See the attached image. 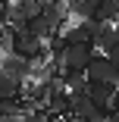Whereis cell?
Wrapping results in <instances>:
<instances>
[{
	"label": "cell",
	"mask_w": 119,
	"mask_h": 122,
	"mask_svg": "<svg viewBox=\"0 0 119 122\" xmlns=\"http://www.w3.org/2000/svg\"><path fill=\"white\" fill-rule=\"evenodd\" d=\"M94 56V47L91 44H66L63 60H60V72H82L85 75V66Z\"/></svg>",
	"instance_id": "1"
},
{
	"label": "cell",
	"mask_w": 119,
	"mask_h": 122,
	"mask_svg": "<svg viewBox=\"0 0 119 122\" xmlns=\"http://www.w3.org/2000/svg\"><path fill=\"white\" fill-rule=\"evenodd\" d=\"M116 78H119V63H110L100 53H94L91 63L85 66V81L88 85H94V81H113L116 85Z\"/></svg>",
	"instance_id": "2"
},
{
	"label": "cell",
	"mask_w": 119,
	"mask_h": 122,
	"mask_svg": "<svg viewBox=\"0 0 119 122\" xmlns=\"http://www.w3.org/2000/svg\"><path fill=\"white\" fill-rule=\"evenodd\" d=\"M91 47H100V56H107L110 63H119V31H116V25H100L97 22Z\"/></svg>",
	"instance_id": "3"
},
{
	"label": "cell",
	"mask_w": 119,
	"mask_h": 122,
	"mask_svg": "<svg viewBox=\"0 0 119 122\" xmlns=\"http://www.w3.org/2000/svg\"><path fill=\"white\" fill-rule=\"evenodd\" d=\"M94 31H97V22H94V19H75L72 25H63L60 28V35H63L66 44H91Z\"/></svg>",
	"instance_id": "4"
},
{
	"label": "cell",
	"mask_w": 119,
	"mask_h": 122,
	"mask_svg": "<svg viewBox=\"0 0 119 122\" xmlns=\"http://www.w3.org/2000/svg\"><path fill=\"white\" fill-rule=\"evenodd\" d=\"M0 75H10V78H16V81H28L31 63L22 60V56H16V53H6L3 60H0Z\"/></svg>",
	"instance_id": "5"
},
{
	"label": "cell",
	"mask_w": 119,
	"mask_h": 122,
	"mask_svg": "<svg viewBox=\"0 0 119 122\" xmlns=\"http://www.w3.org/2000/svg\"><path fill=\"white\" fill-rule=\"evenodd\" d=\"M41 16L50 22V25L60 31L66 25V19H69V6L63 3V0H44V6H41Z\"/></svg>",
	"instance_id": "6"
},
{
	"label": "cell",
	"mask_w": 119,
	"mask_h": 122,
	"mask_svg": "<svg viewBox=\"0 0 119 122\" xmlns=\"http://www.w3.org/2000/svg\"><path fill=\"white\" fill-rule=\"evenodd\" d=\"M116 16H119L116 0H100L97 10H94V22H100V25H116Z\"/></svg>",
	"instance_id": "7"
},
{
	"label": "cell",
	"mask_w": 119,
	"mask_h": 122,
	"mask_svg": "<svg viewBox=\"0 0 119 122\" xmlns=\"http://www.w3.org/2000/svg\"><path fill=\"white\" fill-rule=\"evenodd\" d=\"M22 85H25V81H16L10 75H0V100H19V97H22Z\"/></svg>",
	"instance_id": "8"
},
{
	"label": "cell",
	"mask_w": 119,
	"mask_h": 122,
	"mask_svg": "<svg viewBox=\"0 0 119 122\" xmlns=\"http://www.w3.org/2000/svg\"><path fill=\"white\" fill-rule=\"evenodd\" d=\"M0 122H19V116H0Z\"/></svg>",
	"instance_id": "9"
},
{
	"label": "cell",
	"mask_w": 119,
	"mask_h": 122,
	"mask_svg": "<svg viewBox=\"0 0 119 122\" xmlns=\"http://www.w3.org/2000/svg\"><path fill=\"white\" fill-rule=\"evenodd\" d=\"M53 122H69V119H53Z\"/></svg>",
	"instance_id": "10"
},
{
	"label": "cell",
	"mask_w": 119,
	"mask_h": 122,
	"mask_svg": "<svg viewBox=\"0 0 119 122\" xmlns=\"http://www.w3.org/2000/svg\"><path fill=\"white\" fill-rule=\"evenodd\" d=\"M0 60H3V53H0Z\"/></svg>",
	"instance_id": "11"
}]
</instances>
